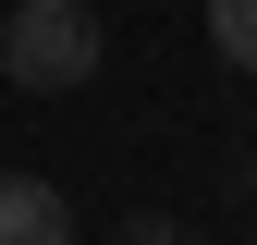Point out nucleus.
<instances>
[{
    "instance_id": "1",
    "label": "nucleus",
    "mask_w": 257,
    "mask_h": 245,
    "mask_svg": "<svg viewBox=\"0 0 257 245\" xmlns=\"http://www.w3.org/2000/svg\"><path fill=\"white\" fill-rule=\"evenodd\" d=\"M98 13H86V0H13V13H0V74L13 86H37V98H74L86 74H98Z\"/></svg>"
},
{
    "instance_id": "2",
    "label": "nucleus",
    "mask_w": 257,
    "mask_h": 245,
    "mask_svg": "<svg viewBox=\"0 0 257 245\" xmlns=\"http://www.w3.org/2000/svg\"><path fill=\"white\" fill-rule=\"evenodd\" d=\"M0 245H74V196L49 172H0Z\"/></svg>"
},
{
    "instance_id": "3",
    "label": "nucleus",
    "mask_w": 257,
    "mask_h": 245,
    "mask_svg": "<svg viewBox=\"0 0 257 245\" xmlns=\"http://www.w3.org/2000/svg\"><path fill=\"white\" fill-rule=\"evenodd\" d=\"M208 49L233 74H257V0H208Z\"/></svg>"
},
{
    "instance_id": "4",
    "label": "nucleus",
    "mask_w": 257,
    "mask_h": 245,
    "mask_svg": "<svg viewBox=\"0 0 257 245\" xmlns=\"http://www.w3.org/2000/svg\"><path fill=\"white\" fill-rule=\"evenodd\" d=\"M122 245H184V221H159V208H147V221H122Z\"/></svg>"
}]
</instances>
